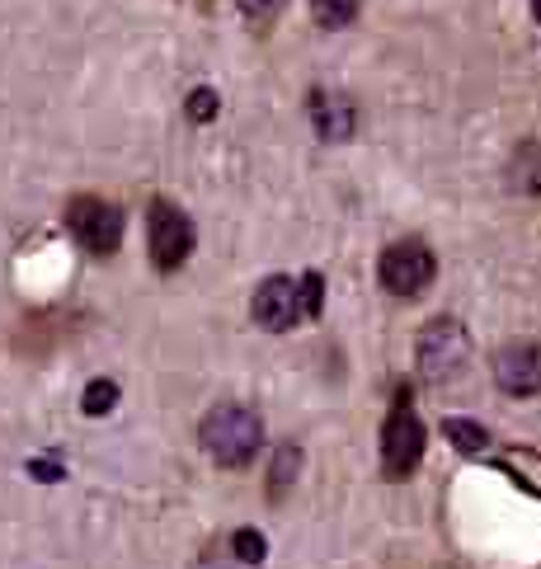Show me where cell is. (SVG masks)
Returning a JSON list of instances; mask_svg holds the SVG:
<instances>
[{
    "mask_svg": "<svg viewBox=\"0 0 541 569\" xmlns=\"http://www.w3.org/2000/svg\"><path fill=\"white\" fill-rule=\"evenodd\" d=\"M297 471H302V447H297V442L278 447V457H273V466H269V499H273V503L297 485Z\"/></svg>",
    "mask_w": 541,
    "mask_h": 569,
    "instance_id": "10",
    "label": "cell"
},
{
    "mask_svg": "<svg viewBox=\"0 0 541 569\" xmlns=\"http://www.w3.org/2000/svg\"><path fill=\"white\" fill-rule=\"evenodd\" d=\"M250 311L273 335L292 330V325L307 320V311H302V282H297V278H264V282H259V292H254V301H250Z\"/></svg>",
    "mask_w": 541,
    "mask_h": 569,
    "instance_id": "7",
    "label": "cell"
},
{
    "mask_svg": "<svg viewBox=\"0 0 541 569\" xmlns=\"http://www.w3.org/2000/svg\"><path fill=\"white\" fill-rule=\"evenodd\" d=\"M494 381L509 396H537L541 391V343L518 339L494 353Z\"/></svg>",
    "mask_w": 541,
    "mask_h": 569,
    "instance_id": "8",
    "label": "cell"
},
{
    "mask_svg": "<svg viewBox=\"0 0 541 569\" xmlns=\"http://www.w3.org/2000/svg\"><path fill=\"white\" fill-rule=\"evenodd\" d=\"M189 118H193V123H208V118H217V94L212 90H193L189 94Z\"/></svg>",
    "mask_w": 541,
    "mask_h": 569,
    "instance_id": "16",
    "label": "cell"
},
{
    "mask_svg": "<svg viewBox=\"0 0 541 569\" xmlns=\"http://www.w3.org/2000/svg\"><path fill=\"white\" fill-rule=\"evenodd\" d=\"M67 227L90 254H113L118 240H123V212L99 198H76L67 212Z\"/></svg>",
    "mask_w": 541,
    "mask_h": 569,
    "instance_id": "6",
    "label": "cell"
},
{
    "mask_svg": "<svg viewBox=\"0 0 541 569\" xmlns=\"http://www.w3.org/2000/svg\"><path fill=\"white\" fill-rule=\"evenodd\" d=\"M297 282H302V311H307V320H315L320 301H325V282H320V273H302Z\"/></svg>",
    "mask_w": 541,
    "mask_h": 569,
    "instance_id": "15",
    "label": "cell"
},
{
    "mask_svg": "<svg viewBox=\"0 0 541 569\" xmlns=\"http://www.w3.org/2000/svg\"><path fill=\"white\" fill-rule=\"evenodd\" d=\"M433 273H438V259L424 240H395L377 259V278H382V288L391 297H419L433 282Z\"/></svg>",
    "mask_w": 541,
    "mask_h": 569,
    "instance_id": "3",
    "label": "cell"
},
{
    "mask_svg": "<svg viewBox=\"0 0 541 569\" xmlns=\"http://www.w3.org/2000/svg\"><path fill=\"white\" fill-rule=\"evenodd\" d=\"M311 118H315V132L325 137V141H349L353 128H358L353 99H344V94H325V90H315V94H311Z\"/></svg>",
    "mask_w": 541,
    "mask_h": 569,
    "instance_id": "9",
    "label": "cell"
},
{
    "mask_svg": "<svg viewBox=\"0 0 541 569\" xmlns=\"http://www.w3.org/2000/svg\"><path fill=\"white\" fill-rule=\"evenodd\" d=\"M414 362H419V377H424L429 386L452 381L471 362V335H467V325L452 320V316L429 320L424 330H419V339H414Z\"/></svg>",
    "mask_w": 541,
    "mask_h": 569,
    "instance_id": "2",
    "label": "cell"
},
{
    "mask_svg": "<svg viewBox=\"0 0 541 569\" xmlns=\"http://www.w3.org/2000/svg\"><path fill=\"white\" fill-rule=\"evenodd\" d=\"M264 551H269V541H264V532H254V527H240V532L231 537V556L240 560V565H264Z\"/></svg>",
    "mask_w": 541,
    "mask_h": 569,
    "instance_id": "12",
    "label": "cell"
},
{
    "mask_svg": "<svg viewBox=\"0 0 541 569\" xmlns=\"http://www.w3.org/2000/svg\"><path fill=\"white\" fill-rule=\"evenodd\" d=\"M198 438H203L208 457L217 466H231V471H240V466L254 461L259 442H264V419H259L250 405H217V410L203 419Z\"/></svg>",
    "mask_w": 541,
    "mask_h": 569,
    "instance_id": "1",
    "label": "cell"
},
{
    "mask_svg": "<svg viewBox=\"0 0 541 569\" xmlns=\"http://www.w3.org/2000/svg\"><path fill=\"white\" fill-rule=\"evenodd\" d=\"M532 10H537V19H541V0H532Z\"/></svg>",
    "mask_w": 541,
    "mask_h": 569,
    "instance_id": "20",
    "label": "cell"
},
{
    "mask_svg": "<svg viewBox=\"0 0 541 569\" xmlns=\"http://www.w3.org/2000/svg\"><path fill=\"white\" fill-rule=\"evenodd\" d=\"M147 240H151V259L160 273H174L179 263L193 254V221L170 208V202H156L147 217Z\"/></svg>",
    "mask_w": 541,
    "mask_h": 569,
    "instance_id": "5",
    "label": "cell"
},
{
    "mask_svg": "<svg viewBox=\"0 0 541 569\" xmlns=\"http://www.w3.org/2000/svg\"><path fill=\"white\" fill-rule=\"evenodd\" d=\"M29 471H33V480L52 485V480H62V461H57V457H38V461L29 466Z\"/></svg>",
    "mask_w": 541,
    "mask_h": 569,
    "instance_id": "18",
    "label": "cell"
},
{
    "mask_svg": "<svg viewBox=\"0 0 541 569\" xmlns=\"http://www.w3.org/2000/svg\"><path fill=\"white\" fill-rule=\"evenodd\" d=\"M118 405V386L113 381H90L86 386V400H80V410L86 415H109Z\"/></svg>",
    "mask_w": 541,
    "mask_h": 569,
    "instance_id": "14",
    "label": "cell"
},
{
    "mask_svg": "<svg viewBox=\"0 0 541 569\" xmlns=\"http://www.w3.org/2000/svg\"><path fill=\"white\" fill-rule=\"evenodd\" d=\"M193 569H250V565H240L236 556H222V551H212V556H203Z\"/></svg>",
    "mask_w": 541,
    "mask_h": 569,
    "instance_id": "19",
    "label": "cell"
},
{
    "mask_svg": "<svg viewBox=\"0 0 541 569\" xmlns=\"http://www.w3.org/2000/svg\"><path fill=\"white\" fill-rule=\"evenodd\" d=\"M443 433L452 438L457 452H490V429L471 419H443Z\"/></svg>",
    "mask_w": 541,
    "mask_h": 569,
    "instance_id": "11",
    "label": "cell"
},
{
    "mask_svg": "<svg viewBox=\"0 0 541 569\" xmlns=\"http://www.w3.org/2000/svg\"><path fill=\"white\" fill-rule=\"evenodd\" d=\"M419 461H424V423H419L410 396H395L382 429V466L391 480H405Z\"/></svg>",
    "mask_w": 541,
    "mask_h": 569,
    "instance_id": "4",
    "label": "cell"
},
{
    "mask_svg": "<svg viewBox=\"0 0 541 569\" xmlns=\"http://www.w3.org/2000/svg\"><path fill=\"white\" fill-rule=\"evenodd\" d=\"M236 6H240V10H246L250 19H273L278 10H283V6H288V0H236Z\"/></svg>",
    "mask_w": 541,
    "mask_h": 569,
    "instance_id": "17",
    "label": "cell"
},
{
    "mask_svg": "<svg viewBox=\"0 0 541 569\" xmlns=\"http://www.w3.org/2000/svg\"><path fill=\"white\" fill-rule=\"evenodd\" d=\"M311 14H315V24H325V29H344V24H353L358 0H311Z\"/></svg>",
    "mask_w": 541,
    "mask_h": 569,
    "instance_id": "13",
    "label": "cell"
}]
</instances>
